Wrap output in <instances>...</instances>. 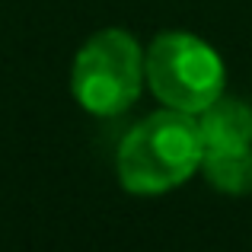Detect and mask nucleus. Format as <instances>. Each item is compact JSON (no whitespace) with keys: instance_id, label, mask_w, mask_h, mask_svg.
Listing matches in <instances>:
<instances>
[{"instance_id":"nucleus-1","label":"nucleus","mask_w":252,"mask_h":252,"mask_svg":"<svg viewBox=\"0 0 252 252\" xmlns=\"http://www.w3.org/2000/svg\"><path fill=\"white\" fill-rule=\"evenodd\" d=\"M204 157L198 118L160 105L137 118L115 150V176L128 195L157 198L198 176Z\"/></svg>"},{"instance_id":"nucleus-2","label":"nucleus","mask_w":252,"mask_h":252,"mask_svg":"<svg viewBox=\"0 0 252 252\" xmlns=\"http://www.w3.org/2000/svg\"><path fill=\"white\" fill-rule=\"evenodd\" d=\"M144 80L160 105L201 115L227 93V64L208 38L185 29H163L144 48Z\"/></svg>"},{"instance_id":"nucleus-3","label":"nucleus","mask_w":252,"mask_h":252,"mask_svg":"<svg viewBox=\"0 0 252 252\" xmlns=\"http://www.w3.org/2000/svg\"><path fill=\"white\" fill-rule=\"evenodd\" d=\"M147 90L144 80V45L128 29L93 32L70 64V93L77 105L96 118L125 115Z\"/></svg>"},{"instance_id":"nucleus-4","label":"nucleus","mask_w":252,"mask_h":252,"mask_svg":"<svg viewBox=\"0 0 252 252\" xmlns=\"http://www.w3.org/2000/svg\"><path fill=\"white\" fill-rule=\"evenodd\" d=\"M198 118L204 150H246L252 147V105L236 96H217Z\"/></svg>"},{"instance_id":"nucleus-5","label":"nucleus","mask_w":252,"mask_h":252,"mask_svg":"<svg viewBox=\"0 0 252 252\" xmlns=\"http://www.w3.org/2000/svg\"><path fill=\"white\" fill-rule=\"evenodd\" d=\"M198 172L220 195H230V198L249 195L252 191V147H246V150H204Z\"/></svg>"}]
</instances>
